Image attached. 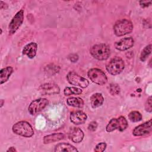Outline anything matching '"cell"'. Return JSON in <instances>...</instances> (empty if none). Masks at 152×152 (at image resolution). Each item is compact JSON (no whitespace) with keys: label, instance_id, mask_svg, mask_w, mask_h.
<instances>
[{"label":"cell","instance_id":"1","mask_svg":"<svg viewBox=\"0 0 152 152\" xmlns=\"http://www.w3.org/2000/svg\"><path fill=\"white\" fill-rule=\"evenodd\" d=\"M12 129L15 134L24 137H31L34 135V131L31 125L26 121H22L15 123L12 126Z\"/></svg>","mask_w":152,"mask_h":152},{"label":"cell","instance_id":"2","mask_svg":"<svg viewBox=\"0 0 152 152\" xmlns=\"http://www.w3.org/2000/svg\"><path fill=\"white\" fill-rule=\"evenodd\" d=\"M90 52L94 58L100 61L107 59L110 53V48L104 43L94 45L91 47Z\"/></svg>","mask_w":152,"mask_h":152},{"label":"cell","instance_id":"3","mask_svg":"<svg viewBox=\"0 0 152 152\" xmlns=\"http://www.w3.org/2000/svg\"><path fill=\"white\" fill-rule=\"evenodd\" d=\"M133 24L126 19H121L117 21L113 26V31L116 36H122L132 32Z\"/></svg>","mask_w":152,"mask_h":152},{"label":"cell","instance_id":"4","mask_svg":"<svg viewBox=\"0 0 152 152\" xmlns=\"http://www.w3.org/2000/svg\"><path fill=\"white\" fill-rule=\"evenodd\" d=\"M125 68V63L119 57H115L110 60L106 65L107 72L113 75H118L122 72Z\"/></svg>","mask_w":152,"mask_h":152},{"label":"cell","instance_id":"5","mask_svg":"<svg viewBox=\"0 0 152 152\" xmlns=\"http://www.w3.org/2000/svg\"><path fill=\"white\" fill-rule=\"evenodd\" d=\"M128 126L126 119L124 116H120L118 118L112 119L106 127V130L108 132L113 131L115 129H118L120 131H123Z\"/></svg>","mask_w":152,"mask_h":152},{"label":"cell","instance_id":"6","mask_svg":"<svg viewBox=\"0 0 152 152\" xmlns=\"http://www.w3.org/2000/svg\"><path fill=\"white\" fill-rule=\"evenodd\" d=\"M88 76L91 81L98 85L103 86L107 81L105 73L99 68H91L88 71Z\"/></svg>","mask_w":152,"mask_h":152},{"label":"cell","instance_id":"7","mask_svg":"<svg viewBox=\"0 0 152 152\" xmlns=\"http://www.w3.org/2000/svg\"><path fill=\"white\" fill-rule=\"evenodd\" d=\"M24 20V10H20L13 17L8 26V31L10 35L14 34L23 24Z\"/></svg>","mask_w":152,"mask_h":152},{"label":"cell","instance_id":"8","mask_svg":"<svg viewBox=\"0 0 152 152\" xmlns=\"http://www.w3.org/2000/svg\"><path fill=\"white\" fill-rule=\"evenodd\" d=\"M66 79L69 84L79 86L81 88H86L89 84V82L87 79L72 71L69 72L67 74Z\"/></svg>","mask_w":152,"mask_h":152},{"label":"cell","instance_id":"9","mask_svg":"<svg viewBox=\"0 0 152 152\" xmlns=\"http://www.w3.org/2000/svg\"><path fill=\"white\" fill-rule=\"evenodd\" d=\"M49 100L45 98H39L36 99L31 102L28 110L31 115H36L39 112L42 111L49 104Z\"/></svg>","mask_w":152,"mask_h":152},{"label":"cell","instance_id":"10","mask_svg":"<svg viewBox=\"0 0 152 152\" xmlns=\"http://www.w3.org/2000/svg\"><path fill=\"white\" fill-rule=\"evenodd\" d=\"M151 119L136 126L132 131L135 136H142L150 134L151 132Z\"/></svg>","mask_w":152,"mask_h":152},{"label":"cell","instance_id":"11","mask_svg":"<svg viewBox=\"0 0 152 152\" xmlns=\"http://www.w3.org/2000/svg\"><path fill=\"white\" fill-rule=\"evenodd\" d=\"M39 91L44 95H52L58 94L60 89L58 85L54 83H45L40 86Z\"/></svg>","mask_w":152,"mask_h":152},{"label":"cell","instance_id":"12","mask_svg":"<svg viewBox=\"0 0 152 152\" xmlns=\"http://www.w3.org/2000/svg\"><path fill=\"white\" fill-rule=\"evenodd\" d=\"M134 41L132 37H125L116 42L114 46L117 50L124 51L131 48L134 45Z\"/></svg>","mask_w":152,"mask_h":152},{"label":"cell","instance_id":"13","mask_svg":"<svg viewBox=\"0 0 152 152\" xmlns=\"http://www.w3.org/2000/svg\"><path fill=\"white\" fill-rule=\"evenodd\" d=\"M70 121L75 125H80L84 124L87 118V115L81 110L73 111L71 113L69 116Z\"/></svg>","mask_w":152,"mask_h":152},{"label":"cell","instance_id":"14","mask_svg":"<svg viewBox=\"0 0 152 152\" xmlns=\"http://www.w3.org/2000/svg\"><path fill=\"white\" fill-rule=\"evenodd\" d=\"M68 137L74 142H80L84 138V132L79 128L74 127L70 129L68 132Z\"/></svg>","mask_w":152,"mask_h":152},{"label":"cell","instance_id":"15","mask_svg":"<svg viewBox=\"0 0 152 152\" xmlns=\"http://www.w3.org/2000/svg\"><path fill=\"white\" fill-rule=\"evenodd\" d=\"M37 49V45L35 42H30L26 45L23 49V54L28 58L33 59L35 57Z\"/></svg>","mask_w":152,"mask_h":152},{"label":"cell","instance_id":"16","mask_svg":"<svg viewBox=\"0 0 152 152\" xmlns=\"http://www.w3.org/2000/svg\"><path fill=\"white\" fill-rule=\"evenodd\" d=\"M64 137H65L64 134L61 132L54 133L52 134H50V135L45 136L43 141L44 144H49V143L59 141L64 139Z\"/></svg>","mask_w":152,"mask_h":152},{"label":"cell","instance_id":"17","mask_svg":"<svg viewBox=\"0 0 152 152\" xmlns=\"http://www.w3.org/2000/svg\"><path fill=\"white\" fill-rule=\"evenodd\" d=\"M54 151L56 152H61V151L75 152V151H78V150L71 144L62 142V143L58 144L57 145H55Z\"/></svg>","mask_w":152,"mask_h":152},{"label":"cell","instance_id":"18","mask_svg":"<svg viewBox=\"0 0 152 152\" xmlns=\"http://www.w3.org/2000/svg\"><path fill=\"white\" fill-rule=\"evenodd\" d=\"M104 98L101 93H94L90 97V103L93 108H96L102 106Z\"/></svg>","mask_w":152,"mask_h":152},{"label":"cell","instance_id":"19","mask_svg":"<svg viewBox=\"0 0 152 152\" xmlns=\"http://www.w3.org/2000/svg\"><path fill=\"white\" fill-rule=\"evenodd\" d=\"M13 72V68L11 66H7L1 69L0 73H1V84H2L3 83L7 82L12 73Z\"/></svg>","mask_w":152,"mask_h":152},{"label":"cell","instance_id":"20","mask_svg":"<svg viewBox=\"0 0 152 152\" xmlns=\"http://www.w3.org/2000/svg\"><path fill=\"white\" fill-rule=\"evenodd\" d=\"M66 103L69 106L81 108L84 106V102L81 98L78 97H71L67 99Z\"/></svg>","mask_w":152,"mask_h":152},{"label":"cell","instance_id":"21","mask_svg":"<svg viewBox=\"0 0 152 152\" xmlns=\"http://www.w3.org/2000/svg\"><path fill=\"white\" fill-rule=\"evenodd\" d=\"M64 93L65 96H70L71 94L78 95L82 93V90L75 87H66L64 90Z\"/></svg>","mask_w":152,"mask_h":152},{"label":"cell","instance_id":"22","mask_svg":"<svg viewBox=\"0 0 152 152\" xmlns=\"http://www.w3.org/2000/svg\"><path fill=\"white\" fill-rule=\"evenodd\" d=\"M151 45L150 44L147 46H146L144 49L142 50L141 55H140V60L142 62H144L145 61L147 60V59L148 58V56L151 54Z\"/></svg>","mask_w":152,"mask_h":152},{"label":"cell","instance_id":"23","mask_svg":"<svg viewBox=\"0 0 152 152\" xmlns=\"http://www.w3.org/2000/svg\"><path fill=\"white\" fill-rule=\"evenodd\" d=\"M129 119L133 122H137L142 119L141 114L138 111H132L128 114Z\"/></svg>","mask_w":152,"mask_h":152},{"label":"cell","instance_id":"24","mask_svg":"<svg viewBox=\"0 0 152 152\" xmlns=\"http://www.w3.org/2000/svg\"><path fill=\"white\" fill-rule=\"evenodd\" d=\"M109 88L110 93L113 96L117 95L120 92V87L117 84H115V83L110 84L109 85Z\"/></svg>","mask_w":152,"mask_h":152},{"label":"cell","instance_id":"25","mask_svg":"<svg viewBox=\"0 0 152 152\" xmlns=\"http://www.w3.org/2000/svg\"><path fill=\"white\" fill-rule=\"evenodd\" d=\"M106 145H107L105 142H100L96 145L94 150V151H96V152H102L106 149Z\"/></svg>","mask_w":152,"mask_h":152},{"label":"cell","instance_id":"26","mask_svg":"<svg viewBox=\"0 0 152 152\" xmlns=\"http://www.w3.org/2000/svg\"><path fill=\"white\" fill-rule=\"evenodd\" d=\"M145 110L148 112H151L152 111V102H151V97H150L146 101V103L145 104Z\"/></svg>","mask_w":152,"mask_h":152},{"label":"cell","instance_id":"27","mask_svg":"<svg viewBox=\"0 0 152 152\" xmlns=\"http://www.w3.org/2000/svg\"><path fill=\"white\" fill-rule=\"evenodd\" d=\"M97 127V123L96 121L91 122L88 125V129L90 131H94Z\"/></svg>","mask_w":152,"mask_h":152},{"label":"cell","instance_id":"28","mask_svg":"<svg viewBox=\"0 0 152 152\" xmlns=\"http://www.w3.org/2000/svg\"><path fill=\"white\" fill-rule=\"evenodd\" d=\"M139 2H140V6L143 8L147 7L151 4V1H140Z\"/></svg>","mask_w":152,"mask_h":152},{"label":"cell","instance_id":"29","mask_svg":"<svg viewBox=\"0 0 152 152\" xmlns=\"http://www.w3.org/2000/svg\"><path fill=\"white\" fill-rule=\"evenodd\" d=\"M69 60L72 62H75L77 61L78 59V56L76 54H71L69 56Z\"/></svg>","mask_w":152,"mask_h":152},{"label":"cell","instance_id":"30","mask_svg":"<svg viewBox=\"0 0 152 152\" xmlns=\"http://www.w3.org/2000/svg\"><path fill=\"white\" fill-rule=\"evenodd\" d=\"M0 3H1V4H0V8H1V10H3V9L5 10V9L7 8L8 5H7V4L6 3H5V2H3V1H1Z\"/></svg>","mask_w":152,"mask_h":152},{"label":"cell","instance_id":"31","mask_svg":"<svg viewBox=\"0 0 152 152\" xmlns=\"http://www.w3.org/2000/svg\"><path fill=\"white\" fill-rule=\"evenodd\" d=\"M7 151H12V152H14V151H17V150H16V149L14 147H11L8 150H7Z\"/></svg>","mask_w":152,"mask_h":152},{"label":"cell","instance_id":"32","mask_svg":"<svg viewBox=\"0 0 152 152\" xmlns=\"http://www.w3.org/2000/svg\"><path fill=\"white\" fill-rule=\"evenodd\" d=\"M4 100L3 99H1V107H2V106H3V104H4Z\"/></svg>","mask_w":152,"mask_h":152}]
</instances>
